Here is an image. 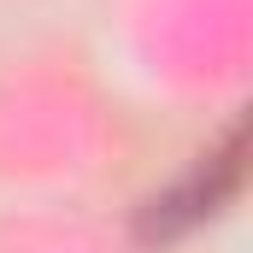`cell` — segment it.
I'll return each instance as SVG.
<instances>
[{
	"label": "cell",
	"instance_id": "1",
	"mask_svg": "<svg viewBox=\"0 0 253 253\" xmlns=\"http://www.w3.org/2000/svg\"><path fill=\"white\" fill-rule=\"evenodd\" d=\"M242 147H248L242 129H230V141L194 165V177L183 189H171L165 200L147 206V224H141V230H147L153 242H171V236H183L189 224H200L206 212H218V200H230L236 183H242Z\"/></svg>",
	"mask_w": 253,
	"mask_h": 253
}]
</instances>
